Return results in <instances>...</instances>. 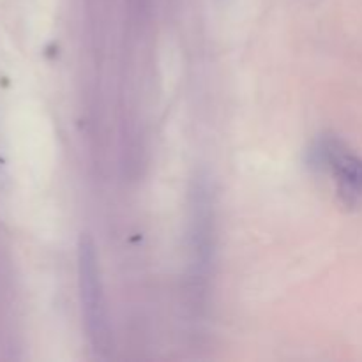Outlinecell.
<instances>
[{
    "mask_svg": "<svg viewBox=\"0 0 362 362\" xmlns=\"http://www.w3.org/2000/svg\"><path fill=\"white\" fill-rule=\"evenodd\" d=\"M325 161L334 177L336 189L346 207H357L362 202V159L341 141L325 145Z\"/></svg>",
    "mask_w": 362,
    "mask_h": 362,
    "instance_id": "7a4b0ae2",
    "label": "cell"
},
{
    "mask_svg": "<svg viewBox=\"0 0 362 362\" xmlns=\"http://www.w3.org/2000/svg\"><path fill=\"white\" fill-rule=\"evenodd\" d=\"M78 288H80L81 317L92 349L99 356L112 352V324L103 286L98 251L90 237L81 235L78 243Z\"/></svg>",
    "mask_w": 362,
    "mask_h": 362,
    "instance_id": "6da1fadb",
    "label": "cell"
}]
</instances>
